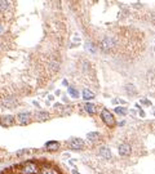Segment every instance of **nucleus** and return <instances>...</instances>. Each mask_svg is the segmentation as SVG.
I'll return each instance as SVG.
<instances>
[{"label": "nucleus", "instance_id": "nucleus-1", "mask_svg": "<svg viewBox=\"0 0 155 174\" xmlns=\"http://www.w3.org/2000/svg\"><path fill=\"white\" fill-rule=\"evenodd\" d=\"M19 174H38V165L34 161H26L25 164H22L18 169Z\"/></svg>", "mask_w": 155, "mask_h": 174}, {"label": "nucleus", "instance_id": "nucleus-2", "mask_svg": "<svg viewBox=\"0 0 155 174\" xmlns=\"http://www.w3.org/2000/svg\"><path fill=\"white\" fill-rule=\"evenodd\" d=\"M101 119H102V121L106 124V125H109V127H113V125H115V119H114V116L111 115V112L109 110H102V112H101Z\"/></svg>", "mask_w": 155, "mask_h": 174}, {"label": "nucleus", "instance_id": "nucleus-3", "mask_svg": "<svg viewBox=\"0 0 155 174\" xmlns=\"http://www.w3.org/2000/svg\"><path fill=\"white\" fill-rule=\"evenodd\" d=\"M14 121H16V119L12 115H4L0 118V124L3 127H12V125H14Z\"/></svg>", "mask_w": 155, "mask_h": 174}, {"label": "nucleus", "instance_id": "nucleus-4", "mask_svg": "<svg viewBox=\"0 0 155 174\" xmlns=\"http://www.w3.org/2000/svg\"><path fill=\"white\" fill-rule=\"evenodd\" d=\"M84 141L80 138H72L70 141V147L72 150H83L84 148Z\"/></svg>", "mask_w": 155, "mask_h": 174}, {"label": "nucleus", "instance_id": "nucleus-5", "mask_svg": "<svg viewBox=\"0 0 155 174\" xmlns=\"http://www.w3.org/2000/svg\"><path fill=\"white\" fill-rule=\"evenodd\" d=\"M17 119H18V121L21 125H26V124L30 123V114L28 112H21L18 115Z\"/></svg>", "mask_w": 155, "mask_h": 174}, {"label": "nucleus", "instance_id": "nucleus-6", "mask_svg": "<svg viewBox=\"0 0 155 174\" xmlns=\"http://www.w3.org/2000/svg\"><path fill=\"white\" fill-rule=\"evenodd\" d=\"M119 153L122 155V156H129V153H130L129 144H120L119 146Z\"/></svg>", "mask_w": 155, "mask_h": 174}, {"label": "nucleus", "instance_id": "nucleus-7", "mask_svg": "<svg viewBox=\"0 0 155 174\" xmlns=\"http://www.w3.org/2000/svg\"><path fill=\"white\" fill-rule=\"evenodd\" d=\"M58 147H60V143L56 142V141H51V142H48L45 144V148L48 150V151H57Z\"/></svg>", "mask_w": 155, "mask_h": 174}, {"label": "nucleus", "instance_id": "nucleus-8", "mask_svg": "<svg viewBox=\"0 0 155 174\" xmlns=\"http://www.w3.org/2000/svg\"><path fill=\"white\" fill-rule=\"evenodd\" d=\"M39 174H60L57 170H54V169L52 168H48V166H43L40 169V172H39Z\"/></svg>", "mask_w": 155, "mask_h": 174}, {"label": "nucleus", "instance_id": "nucleus-9", "mask_svg": "<svg viewBox=\"0 0 155 174\" xmlns=\"http://www.w3.org/2000/svg\"><path fill=\"white\" fill-rule=\"evenodd\" d=\"M100 155L105 159H110L111 157V151L107 147H102V148H100Z\"/></svg>", "mask_w": 155, "mask_h": 174}, {"label": "nucleus", "instance_id": "nucleus-10", "mask_svg": "<svg viewBox=\"0 0 155 174\" xmlns=\"http://www.w3.org/2000/svg\"><path fill=\"white\" fill-rule=\"evenodd\" d=\"M3 103H4V106H5V107H14V106H17V105H16L17 101L14 99V98H5Z\"/></svg>", "mask_w": 155, "mask_h": 174}, {"label": "nucleus", "instance_id": "nucleus-11", "mask_svg": "<svg viewBox=\"0 0 155 174\" xmlns=\"http://www.w3.org/2000/svg\"><path fill=\"white\" fill-rule=\"evenodd\" d=\"M48 118H49V115L47 112H44V111H40V112L36 114V120H39V121H44V120H47Z\"/></svg>", "mask_w": 155, "mask_h": 174}, {"label": "nucleus", "instance_id": "nucleus-12", "mask_svg": "<svg viewBox=\"0 0 155 174\" xmlns=\"http://www.w3.org/2000/svg\"><path fill=\"white\" fill-rule=\"evenodd\" d=\"M85 111L88 114H94L96 112V105H93V103H85Z\"/></svg>", "mask_w": 155, "mask_h": 174}, {"label": "nucleus", "instance_id": "nucleus-13", "mask_svg": "<svg viewBox=\"0 0 155 174\" xmlns=\"http://www.w3.org/2000/svg\"><path fill=\"white\" fill-rule=\"evenodd\" d=\"M83 98H84V99H92V98H94V94L92 93L91 90L84 89V90H83Z\"/></svg>", "mask_w": 155, "mask_h": 174}, {"label": "nucleus", "instance_id": "nucleus-14", "mask_svg": "<svg viewBox=\"0 0 155 174\" xmlns=\"http://www.w3.org/2000/svg\"><path fill=\"white\" fill-rule=\"evenodd\" d=\"M69 93L71 94L72 98H78V97H79V92H78V89H75L74 86H69Z\"/></svg>", "mask_w": 155, "mask_h": 174}, {"label": "nucleus", "instance_id": "nucleus-15", "mask_svg": "<svg viewBox=\"0 0 155 174\" xmlns=\"http://www.w3.org/2000/svg\"><path fill=\"white\" fill-rule=\"evenodd\" d=\"M9 8V3L4 2V0H0V12H5Z\"/></svg>", "mask_w": 155, "mask_h": 174}, {"label": "nucleus", "instance_id": "nucleus-16", "mask_svg": "<svg viewBox=\"0 0 155 174\" xmlns=\"http://www.w3.org/2000/svg\"><path fill=\"white\" fill-rule=\"evenodd\" d=\"M98 137H100V134L97 133V132H92V133L88 134V139H89V141H96V139H98Z\"/></svg>", "mask_w": 155, "mask_h": 174}, {"label": "nucleus", "instance_id": "nucleus-17", "mask_svg": "<svg viewBox=\"0 0 155 174\" xmlns=\"http://www.w3.org/2000/svg\"><path fill=\"white\" fill-rule=\"evenodd\" d=\"M85 48H87V49H88L89 52H92V53L96 52V48H94V45L92 44V43H87V44H85Z\"/></svg>", "mask_w": 155, "mask_h": 174}, {"label": "nucleus", "instance_id": "nucleus-18", "mask_svg": "<svg viewBox=\"0 0 155 174\" xmlns=\"http://www.w3.org/2000/svg\"><path fill=\"white\" fill-rule=\"evenodd\" d=\"M125 89H127L128 92H130V93H132V95H134V94H136V89H134V86H133L132 84H129V85H128Z\"/></svg>", "mask_w": 155, "mask_h": 174}, {"label": "nucleus", "instance_id": "nucleus-19", "mask_svg": "<svg viewBox=\"0 0 155 174\" xmlns=\"http://www.w3.org/2000/svg\"><path fill=\"white\" fill-rule=\"evenodd\" d=\"M115 112L119 114V115H125V110L122 108V107H116V108H115Z\"/></svg>", "mask_w": 155, "mask_h": 174}, {"label": "nucleus", "instance_id": "nucleus-20", "mask_svg": "<svg viewBox=\"0 0 155 174\" xmlns=\"http://www.w3.org/2000/svg\"><path fill=\"white\" fill-rule=\"evenodd\" d=\"M2 31H3V26H2V25H0V32H2Z\"/></svg>", "mask_w": 155, "mask_h": 174}]
</instances>
